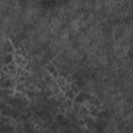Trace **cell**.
<instances>
[{
    "label": "cell",
    "mask_w": 133,
    "mask_h": 133,
    "mask_svg": "<svg viewBox=\"0 0 133 133\" xmlns=\"http://www.w3.org/2000/svg\"><path fill=\"white\" fill-rule=\"evenodd\" d=\"M46 71H47V73H49V74L51 75V74H53V73L56 71V66H55L52 62H48V63L46 64Z\"/></svg>",
    "instance_id": "6da1fadb"
},
{
    "label": "cell",
    "mask_w": 133,
    "mask_h": 133,
    "mask_svg": "<svg viewBox=\"0 0 133 133\" xmlns=\"http://www.w3.org/2000/svg\"><path fill=\"white\" fill-rule=\"evenodd\" d=\"M3 60H4L5 64H9V63H11V62L14 61V55H12L11 53H6V54L4 55Z\"/></svg>",
    "instance_id": "7a4b0ae2"
},
{
    "label": "cell",
    "mask_w": 133,
    "mask_h": 133,
    "mask_svg": "<svg viewBox=\"0 0 133 133\" xmlns=\"http://www.w3.org/2000/svg\"><path fill=\"white\" fill-rule=\"evenodd\" d=\"M15 89L17 90V92H23V91H25V89H26V87H25V85H24V83H17L16 85H15Z\"/></svg>",
    "instance_id": "3957f363"
}]
</instances>
